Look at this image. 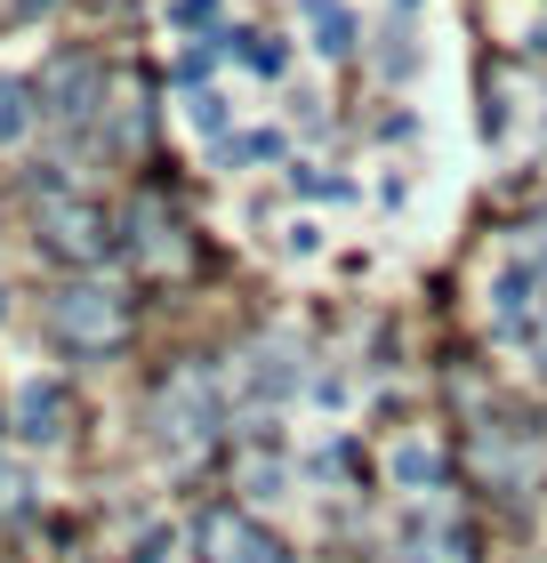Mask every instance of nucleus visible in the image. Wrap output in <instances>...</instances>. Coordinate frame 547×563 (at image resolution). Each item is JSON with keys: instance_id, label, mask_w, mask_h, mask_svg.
<instances>
[{"instance_id": "nucleus-1", "label": "nucleus", "mask_w": 547, "mask_h": 563, "mask_svg": "<svg viewBox=\"0 0 547 563\" xmlns=\"http://www.w3.org/2000/svg\"><path fill=\"white\" fill-rule=\"evenodd\" d=\"M194 548H201V563H291V548L266 540V531H250L242 516H201Z\"/></svg>"}, {"instance_id": "nucleus-2", "label": "nucleus", "mask_w": 547, "mask_h": 563, "mask_svg": "<svg viewBox=\"0 0 547 563\" xmlns=\"http://www.w3.org/2000/svg\"><path fill=\"white\" fill-rule=\"evenodd\" d=\"M539 282H547V258H515L500 282H491V322H500V339H524V330H539Z\"/></svg>"}, {"instance_id": "nucleus-3", "label": "nucleus", "mask_w": 547, "mask_h": 563, "mask_svg": "<svg viewBox=\"0 0 547 563\" xmlns=\"http://www.w3.org/2000/svg\"><path fill=\"white\" fill-rule=\"evenodd\" d=\"M57 330H65V339H81V346H113V339H121V306H113V290H65Z\"/></svg>"}, {"instance_id": "nucleus-4", "label": "nucleus", "mask_w": 547, "mask_h": 563, "mask_svg": "<svg viewBox=\"0 0 547 563\" xmlns=\"http://www.w3.org/2000/svg\"><path fill=\"white\" fill-rule=\"evenodd\" d=\"M162 427H169V451H194L210 443V387H201V371H186L162 402Z\"/></svg>"}, {"instance_id": "nucleus-5", "label": "nucleus", "mask_w": 547, "mask_h": 563, "mask_svg": "<svg viewBox=\"0 0 547 563\" xmlns=\"http://www.w3.org/2000/svg\"><path fill=\"white\" fill-rule=\"evenodd\" d=\"M298 16H306V48H315V57H354L362 16L347 0H298Z\"/></svg>"}, {"instance_id": "nucleus-6", "label": "nucleus", "mask_w": 547, "mask_h": 563, "mask_svg": "<svg viewBox=\"0 0 547 563\" xmlns=\"http://www.w3.org/2000/svg\"><path fill=\"white\" fill-rule=\"evenodd\" d=\"M17 419H24V434H33V443H57V419H65V387L57 378H24L17 387Z\"/></svg>"}, {"instance_id": "nucleus-7", "label": "nucleus", "mask_w": 547, "mask_h": 563, "mask_svg": "<svg viewBox=\"0 0 547 563\" xmlns=\"http://www.w3.org/2000/svg\"><path fill=\"white\" fill-rule=\"evenodd\" d=\"M186 130L210 137V145H226L233 137V97L226 89H186Z\"/></svg>"}, {"instance_id": "nucleus-8", "label": "nucleus", "mask_w": 547, "mask_h": 563, "mask_svg": "<svg viewBox=\"0 0 547 563\" xmlns=\"http://www.w3.org/2000/svg\"><path fill=\"white\" fill-rule=\"evenodd\" d=\"M226 57H242L258 81H282V73H291V48H282L274 33H233V41H226Z\"/></svg>"}, {"instance_id": "nucleus-9", "label": "nucleus", "mask_w": 547, "mask_h": 563, "mask_svg": "<svg viewBox=\"0 0 547 563\" xmlns=\"http://www.w3.org/2000/svg\"><path fill=\"white\" fill-rule=\"evenodd\" d=\"M419 33H411V24H386L379 33V81H411V73H419Z\"/></svg>"}, {"instance_id": "nucleus-10", "label": "nucleus", "mask_w": 547, "mask_h": 563, "mask_svg": "<svg viewBox=\"0 0 547 563\" xmlns=\"http://www.w3.org/2000/svg\"><path fill=\"white\" fill-rule=\"evenodd\" d=\"M386 475H395L403 492H435L442 459H435V443H395V459H386Z\"/></svg>"}, {"instance_id": "nucleus-11", "label": "nucleus", "mask_w": 547, "mask_h": 563, "mask_svg": "<svg viewBox=\"0 0 547 563\" xmlns=\"http://www.w3.org/2000/svg\"><path fill=\"white\" fill-rule=\"evenodd\" d=\"M291 378H298L291 346H274V354H250V395H291Z\"/></svg>"}, {"instance_id": "nucleus-12", "label": "nucleus", "mask_w": 547, "mask_h": 563, "mask_svg": "<svg viewBox=\"0 0 547 563\" xmlns=\"http://www.w3.org/2000/svg\"><path fill=\"white\" fill-rule=\"evenodd\" d=\"M291 186H298L306 201H354V177H338V169H322V162H298Z\"/></svg>"}, {"instance_id": "nucleus-13", "label": "nucleus", "mask_w": 547, "mask_h": 563, "mask_svg": "<svg viewBox=\"0 0 547 563\" xmlns=\"http://www.w3.org/2000/svg\"><path fill=\"white\" fill-rule=\"evenodd\" d=\"M33 130V97H24V81H0V145Z\"/></svg>"}, {"instance_id": "nucleus-14", "label": "nucleus", "mask_w": 547, "mask_h": 563, "mask_svg": "<svg viewBox=\"0 0 547 563\" xmlns=\"http://www.w3.org/2000/svg\"><path fill=\"white\" fill-rule=\"evenodd\" d=\"M282 145H291L282 130H250V137H233V145H218V153H226V162H282Z\"/></svg>"}, {"instance_id": "nucleus-15", "label": "nucleus", "mask_w": 547, "mask_h": 563, "mask_svg": "<svg viewBox=\"0 0 547 563\" xmlns=\"http://www.w3.org/2000/svg\"><path fill=\"white\" fill-rule=\"evenodd\" d=\"M226 9V0H169V24H177V33H194V24H210Z\"/></svg>"}, {"instance_id": "nucleus-16", "label": "nucleus", "mask_w": 547, "mask_h": 563, "mask_svg": "<svg viewBox=\"0 0 547 563\" xmlns=\"http://www.w3.org/2000/svg\"><path fill=\"white\" fill-rule=\"evenodd\" d=\"M282 250H291V258H315V250H322V225H315V218H298V225H291V242H282Z\"/></svg>"}, {"instance_id": "nucleus-17", "label": "nucleus", "mask_w": 547, "mask_h": 563, "mask_svg": "<svg viewBox=\"0 0 547 563\" xmlns=\"http://www.w3.org/2000/svg\"><path fill=\"white\" fill-rule=\"evenodd\" d=\"M282 483H291V475H282V467H266V459H258V467H250V492H258V499H274Z\"/></svg>"}]
</instances>
